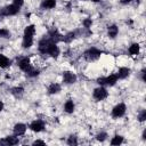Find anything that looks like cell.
I'll list each match as a JSON object with an SVG mask.
<instances>
[{"instance_id": "obj_1", "label": "cell", "mask_w": 146, "mask_h": 146, "mask_svg": "<svg viewBox=\"0 0 146 146\" xmlns=\"http://www.w3.org/2000/svg\"><path fill=\"white\" fill-rule=\"evenodd\" d=\"M100 55H102V51H100L99 49L95 48V47H91V48L87 49V50L84 51V54H83L84 58H86L88 62L97 60V59L100 57Z\"/></svg>"}, {"instance_id": "obj_2", "label": "cell", "mask_w": 146, "mask_h": 146, "mask_svg": "<svg viewBox=\"0 0 146 146\" xmlns=\"http://www.w3.org/2000/svg\"><path fill=\"white\" fill-rule=\"evenodd\" d=\"M19 8H21V7L16 6V5H14V3H11V5H9V6H6V7H3V8L0 9V17L14 16V15H16V14L19 13Z\"/></svg>"}, {"instance_id": "obj_3", "label": "cell", "mask_w": 146, "mask_h": 146, "mask_svg": "<svg viewBox=\"0 0 146 146\" xmlns=\"http://www.w3.org/2000/svg\"><path fill=\"white\" fill-rule=\"evenodd\" d=\"M119 78L116 74H111L108 76H103V78H99L97 80V82L100 84V86H114L116 82H117Z\"/></svg>"}, {"instance_id": "obj_4", "label": "cell", "mask_w": 146, "mask_h": 146, "mask_svg": "<svg viewBox=\"0 0 146 146\" xmlns=\"http://www.w3.org/2000/svg\"><path fill=\"white\" fill-rule=\"evenodd\" d=\"M52 43V41L48 38V36H43L40 41H39V43H38V49H39V51L41 52V54H47V51H48V49H49V47H50V44ZM55 43V42H54Z\"/></svg>"}, {"instance_id": "obj_5", "label": "cell", "mask_w": 146, "mask_h": 146, "mask_svg": "<svg viewBox=\"0 0 146 146\" xmlns=\"http://www.w3.org/2000/svg\"><path fill=\"white\" fill-rule=\"evenodd\" d=\"M125 111H127V107L123 103H120L117 105H115L112 110V116L115 117V119H119V117H122L124 114H125Z\"/></svg>"}, {"instance_id": "obj_6", "label": "cell", "mask_w": 146, "mask_h": 146, "mask_svg": "<svg viewBox=\"0 0 146 146\" xmlns=\"http://www.w3.org/2000/svg\"><path fill=\"white\" fill-rule=\"evenodd\" d=\"M108 96V91L104 88V87H98V88H96L95 90H94V92H92V97L96 99V100H104L106 97Z\"/></svg>"}, {"instance_id": "obj_7", "label": "cell", "mask_w": 146, "mask_h": 146, "mask_svg": "<svg viewBox=\"0 0 146 146\" xmlns=\"http://www.w3.org/2000/svg\"><path fill=\"white\" fill-rule=\"evenodd\" d=\"M17 65H18V67L22 70V71H24V72H26L32 65H31V60H30V58L29 57H21L19 59H17Z\"/></svg>"}, {"instance_id": "obj_8", "label": "cell", "mask_w": 146, "mask_h": 146, "mask_svg": "<svg viewBox=\"0 0 146 146\" xmlns=\"http://www.w3.org/2000/svg\"><path fill=\"white\" fill-rule=\"evenodd\" d=\"M63 81L66 84H73L76 82V75L75 73L71 72V71H65L63 73Z\"/></svg>"}, {"instance_id": "obj_9", "label": "cell", "mask_w": 146, "mask_h": 146, "mask_svg": "<svg viewBox=\"0 0 146 146\" xmlns=\"http://www.w3.org/2000/svg\"><path fill=\"white\" fill-rule=\"evenodd\" d=\"M30 129L34 132H41L44 129V122L41 120H34L30 124Z\"/></svg>"}, {"instance_id": "obj_10", "label": "cell", "mask_w": 146, "mask_h": 146, "mask_svg": "<svg viewBox=\"0 0 146 146\" xmlns=\"http://www.w3.org/2000/svg\"><path fill=\"white\" fill-rule=\"evenodd\" d=\"M19 143L17 136H7L6 138L0 140V145H6V146H10V145H17Z\"/></svg>"}, {"instance_id": "obj_11", "label": "cell", "mask_w": 146, "mask_h": 146, "mask_svg": "<svg viewBox=\"0 0 146 146\" xmlns=\"http://www.w3.org/2000/svg\"><path fill=\"white\" fill-rule=\"evenodd\" d=\"M52 42H55V43H57V42H59V41H62V39H63V35L56 30V29H52V30H50L49 32H48V35H47Z\"/></svg>"}, {"instance_id": "obj_12", "label": "cell", "mask_w": 146, "mask_h": 146, "mask_svg": "<svg viewBox=\"0 0 146 146\" xmlns=\"http://www.w3.org/2000/svg\"><path fill=\"white\" fill-rule=\"evenodd\" d=\"M59 48H58V46H57V43H51L50 44V47H49V49H48V51H47V54L48 55H50L52 58H57L58 56H59Z\"/></svg>"}, {"instance_id": "obj_13", "label": "cell", "mask_w": 146, "mask_h": 146, "mask_svg": "<svg viewBox=\"0 0 146 146\" xmlns=\"http://www.w3.org/2000/svg\"><path fill=\"white\" fill-rule=\"evenodd\" d=\"M26 129H27V127H26L24 123H17V124H15V127H14V133H15L16 136H22V135L25 133Z\"/></svg>"}, {"instance_id": "obj_14", "label": "cell", "mask_w": 146, "mask_h": 146, "mask_svg": "<svg viewBox=\"0 0 146 146\" xmlns=\"http://www.w3.org/2000/svg\"><path fill=\"white\" fill-rule=\"evenodd\" d=\"M116 75H117L119 79H125V78H128L130 75V68H128V67H120L117 73H116Z\"/></svg>"}, {"instance_id": "obj_15", "label": "cell", "mask_w": 146, "mask_h": 146, "mask_svg": "<svg viewBox=\"0 0 146 146\" xmlns=\"http://www.w3.org/2000/svg\"><path fill=\"white\" fill-rule=\"evenodd\" d=\"M60 89H62L60 84L54 82V83H50V84H49V87H48V92H49L50 95H55V94H58V92L60 91Z\"/></svg>"}, {"instance_id": "obj_16", "label": "cell", "mask_w": 146, "mask_h": 146, "mask_svg": "<svg viewBox=\"0 0 146 146\" xmlns=\"http://www.w3.org/2000/svg\"><path fill=\"white\" fill-rule=\"evenodd\" d=\"M56 7V0H42L41 8L42 9H52Z\"/></svg>"}, {"instance_id": "obj_17", "label": "cell", "mask_w": 146, "mask_h": 146, "mask_svg": "<svg viewBox=\"0 0 146 146\" xmlns=\"http://www.w3.org/2000/svg\"><path fill=\"white\" fill-rule=\"evenodd\" d=\"M10 65H11V60L8 57H6L5 55L0 54V67L1 68H7Z\"/></svg>"}, {"instance_id": "obj_18", "label": "cell", "mask_w": 146, "mask_h": 146, "mask_svg": "<svg viewBox=\"0 0 146 146\" xmlns=\"http://www.w3.org/2000/svg\"><path fill=\"white\" fill-rule=\"evenodd\" d=\"M74 108H75V105H74L73 100H71V99L66 100V103L64 104V111H65L66 113L71 114V113H73V112H74Z\"/></svg>"}, {"instance_id": "obj_19", "label": "cell", "mask_w": 146, "mask_h": 146, "mask_svg": "<svg viewBox=\"0 0 146 146\" xmlns=\"http://www.w3.org/2000/svg\"><path fill=\"white\" fill-rule=\"evenodd\" d=\"M75 35H76V32H68L65 35H63L62 41L65 42V43H70V42H72L75 39Z\"/></svg>"}, {"instance_id": "obj_20", "label": "cell", "mask_w": 146, "mask_h": 146, "mask_svg": "<svg viewBox=\"0 0 146 146\" xmlns=\"http://www.w3.org/2000/svg\"><path fill=\"white\" fill-rule=\"evenodd\" d=\"M32 44H33V38H32V36H26V35H24V36H23V41H22L23 48L27 49V48H30Z\"/></svg>"}, {"instance_id": "obj_21", "label": "cell", "mask_w": 146, "mask_h": 146, "mask_svg": "<svg viewBox=\"0 0 146 146\" xmlns=\"http://www.w3.org/2000/svg\"><path fill=\"white\" fill-rule=\"evenodd\" d=\"M34 34H35V26H34L33 24L27 25V26L25 27V30H24V35H26V36H32V38H33Z\"/></svg>"}, {"instance_id": "obj_22", "label": "cell", "mask_w": 146, "mask_h": 146, "mask_svg": "<svg viewBox=\"0 0 146 146\" xmlns=\"http://www.w3.org/2000/svg\"><path fill=\"white\" fill-rule=\"evenodd\" d=\"M107 33H108V36H110L111 39H114V38L117 35V33H119V29H117V26H116V25H111V26L108 27Z\"/></svg>"}, {"instance_id": "obj_23", "label": "cell", "mask_w": 146, "mask_h": 146, "mask_svg": "<svg viewBox=\"0 0 146 146\" xmlns=\"http://www.w3.org/2000/svg\"><path fill=\"white\" fill-rule=\"evenodd\" d=\"M139 50H140V46L138 43H132L130 47H129V54L132 55V56H136L139 54Z\"/></svg>"}, {"instance_id": "obj_24", "label": "cell", "mask_w": 146, "mask_h": 146, "mask_svg": "<svg viewBox=\"0 0 146 146\" xmlns=\"http://www.w3.org/2000/svg\"><path fill=\"white\" fill-rule=\"evenodd\" d=\"M11 94L14 95V97L21 98L23 96V94H24V89L22 87H15V88L11 89Z\"/></svg>"}, {"instance_id": "obj_25", "label": "cell", "mask_w": 146, "mask_h": 146, "mask_svg": "<svg viewBox=\"0 0 146 146\" xmlns=\"http://www.w3.org/2000/svg\"><path fill=\"white\" fill-rule=\"evenodd\" d=\"M25 73H26V75H27V76H30V78H34V76L39 75L40 71H39L38 68H35V67H32V66H31V67H30Z\"/></svg>"}, {"instance_id": "obj_26", "label": "cell", "mask_w": 146, "mask_h": 146, "mask_svg": "<svg viewBox=\"0 0 146 146\" xmlns=\"http://www.w3.org/2000/svg\"><path fill=\"white\" fill-rule=\"evenodd\" d=\"M123 140H124V138H123L122 136L116 135V136H114V137L111 139V144H112V145H120V144L123 143Z\"/></svg>"}, {"instance_id": "obj_27", "label": "cell", "mask_w": 146, "mask_h": 146, "mask_svg": "<svg viewBox=\"0 0 146 146\" xmlns=\"http://www.w3.org/2000/svg\"><path fill=\"white\" fill-rule=\"evenodd\" d=\"M67 144L68 145H78V138L75 135H71L68 138H67Z\"/></svg>"}, {"instance_id": "obj_28", "label": "cell", "mask_w": 146, "mask_h": 146, "mask_svg": "<svg viewBox=\"0 0 146 146\" xmlns=\"http://www.w3.org/2000/svg\"><path fill=\"white\" fill-rule=\"evenodd\" d=\"M10 32L7 29H0V38H9Z\"/></svg>"}, {"instance_id": "obj_29", "label": "cell", "mask_w": 146, "mask_h": 146, "mask_svg": "<svg viewBox=\"0 0 146 146\" xmlns=\"http://www.w3.org/2000/svg\"><path fill=\"white\" fill-rule=\"evenodd\" d=\"M82 24H83V27L84 29H90L91 27V24H92V21H91V18H86L82 22Z\"/></svg>"}, {"instance_id": "obj_30", "label": "cell", "mask_w": 146, "mask_h": 146, "mask_svg": "<svg viewBox=\"0 0 146 146\" xmlns=\"http://www.w3.org/2000/svg\"><path fill=\"white\" fill-rule=\"evenodd\" d=\"M145 120H146V110H143L138 115V121L139 122H144Z\"/></svg>"}, {"instance_id": "obj_31", "label": "cell", "mask_w": 146, "mask_h": 146, "mask_svg": "<svg viewBox=\"0 0 146 146\" xmlns=\"http://www.w3.org/2000/svg\"><path fill=\"white\" fill-rule=\"evenodd\" d=\"M106 137H107V135H106L105 132H100V133H98V135L96 136V139H97L98 141H104V140L106 139Z\"/></svg>"}, {"instance_id": "obj_32", "label": "cell", "mask_w": 146, "mask_h": 146, "mask_svg": "<svg viewBox=\"0 0 146 146\" xmlns=\"http://www.w3.org/2000/svg\"><path fill=\"white\" fill-rule=\"evenodd\" d=\"M13 3L16 5V6H18V7H22L23 3H24V0H13Z\"/></svg>"}, {"instance_id": "obj_33", "label": "cell", "mask_w": 146, "mask_h": 146, "mask_svg": "<svg viewBox=\"0 0 146 146\" xmlns=\"http://www.w3.org/2000/svg\"><path fill=\"white\" fill-rule=\"evenodd\" d=\"M33 145H46V143L43 140H35L33 141Z\"/></svg>"}, {"instance_id": "obj_34", "label": "cell", "mask_w": 146, "mask_h": 146, "mask_svg": "<svg viewBox=\"0 0 146 146\" xmlns=\"http://www.w3.org/2000/svg\"><path fill=\"white\" fill-rule=\"evenodd\" d=\"M145 71H146V70H145V68H143V70H141V72H140V75H141V80H143L144 82L146 81V79H145Z\"/></svg>"}, {"instance_id": "obj_35", "label": "cell", "mask_w": 146, "mask_h": 146, "mask_svg": "<svg viewBox=\"0 0 146 146\" xmlns=\"http://www.w3.org/2000/svg\"><path fill=\"white\" fill-rule=\"evenodd\" d=\"M131 1H132V0H121V3H124V5H125V3H130Z\"/></svg>"}, {"instance_id": "obj_36", "label": "cell", "mask_w": 146, "mask_h": 146, "mask_svg": "<svg viewBox=\"0 0 146 146\" xmlns=\"http://www.w3.org/2000/svg\"><path fill=\"white\" fill-rule=\"evenodd\" d=\"M2 110H3V103H2L1 100H0V112H1Z\"/></svg>"}, {"instance_id": "obj_37", "label": "cell", "mask_w": 146, "mask_h": 146, "mask_svg": "<svg viewBox=\"0 0 146 146\" xmlns=\"http://www.w3.org/2000/svg\"><path fill=\"white\" fill-rule=\"evenodd\" d=\"M92 1H94V2H99L100 0H92Z\"/></svg>"}, {"instance_id": "obj_38", "label": "cell", "mask_w": 146, "mask_h": 146, "mask_svg": "<svg viewBox=\"0 0 146 146\" xmlns=\"http://www.w3.org/2000/svg\"><path fill=\"white\" fill-rule=\"evenodd\" d=\"M83 1H87V0H83Z\"/></svg>"}]
</instances>
